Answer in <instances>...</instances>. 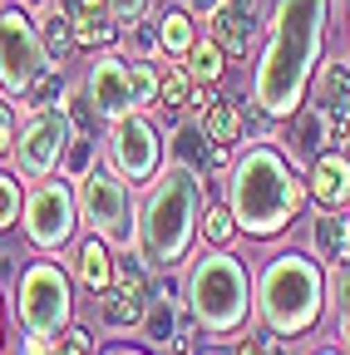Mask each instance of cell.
I'll return each mask as SVG.
<instances>
[{
	"mask_svg": "<svg viewBox=\"0 0 350 355\" xmlns=\"http://www.w3.org/2000/svg\"><path fill=\"white\" fill-rule=\"evenodd\" d=\"M55 60L45 55V40H40V25L25 6L0 10V89L15 99H25L35 79L45 74Z\"/></svg>",
	"mask_w": 350,
	"mask_h": 355,
	"instance_id": "cell-9",
	"label": "cell"
},
{
	"mask_svg": "<svg viewBox=\"0 0 350 355\" xmlns=\"http://www.w3.org/2000/svg\"><path fill=\"white\" fill-rule=\"evenodd\" d=\"M84 94L94 99L99 119H128V114H143L158 104V69L143 60H123L114 50H104L89 74H84Z\"/></svg>",
	"mask_w": 350,
	"mask_h": 355,
	"instance_id": "cell-6",
	"label": "cell"
},
{
	"mask_svg": "<svg viewBox=\"0 0 350 355\" xmlns=\"http://www.w3.org/2000/svg\"><path fill=\"white\" fill-rule=\"evenodd\" d=\"M306 193H311L326 212L350 202V158L345 153H321L311 163V178H306Z\"/></svg>",
	"mask_w": 350,
	"mask_h": 355,
	"instance_id": "cell-15",
	"label": "cell"
},
{
	"mask_svg": "<svg viewBox=\"0 0 350 355\" xmlns=\"http://www.w3.org/2000/svg\"><path fill=\"white\" fill-rule=\"evenodd\" d=\"M128 50H139V55H158V30H143V20H134L128 25Z\"/></svg>",
	"mask_w": 350,
	"mask_h": 355,
	"instance_id": "cell-34",
	"label": "cell"
},
{
	"mask_svg": "<svg viewBox=\"0 0 350 355\" xmlns=\"http://www.w3.org/2000/svg\"><path fill=\"white\" fill-rule=\"evenodd\" d=\"M64 94H69V89H64V79H60V64H50L45 74H40L35 79V89H30V94H25V114H35V109H60L64 104Z\"/></svg>",
	"mask_w": 350,
	"mask_h": 355,
	"instance_id": "cell-27",
	"label": "cell"
},
{
	"mask_svg": "<svg viewBox=\"0 0 350 355\" xmlns=\"http://www.w3.org/2000/svg\"><path fill=\"white\" fill-rule=\"evenodd\" d=\"M331 153H345L350 158V114H335L331 119Z\"/></svg>",
	"mask_w": 350,
	"mask_h": 355,
	"instance_id": "cell-37",
	"label": "cell"
},
{
	"mask_svg": "<svg viewBox=\"0 0 350 355\" xmlns=\"http://www.w3.org/2000/svg\"><path fill=\"white\" fill-rule=\"evenodd\" d=\"M148 316V296L128 291V286H104L99 291V321L109 331H139Z\"/></svg>",
	"mask_w": 350,
	"mask_h": 355,
	"instance_id": "cell-21",
	"label": "cell"
},
{
	"mask_svg": "<svg viewBox=\"0 0 350 355\" xmlns=\"http://www.w3.org/2000/svg\"><path fill=\"white\" fill-rule=\"evenodd\" d=\"M79 222L89 227L94 237H104L119 252H134L139 247V217H134V198H128V183L114 168H89L79 178Z\"/></svg>",
	"mask_w": 350,
	"mask_h": 355,
	"instance_id": "cell-7",
	"label": "cell"
},
{
	"mask_svg": "<svg viewBox=\"0 0 350 355\" xmlns=\"http://www.w3.org/2000/svg\"><path fill=\"white\" fill-rule=\"evenodd\" d=\"M345 25H350V0H345Z\"/></svg>",
	"mask_w": 350,
	"mask_h": 355,
	"instance_id": "cell-47",
	"label": "cell"
},
{
	"mask_svg": "<svg viewBox=\"0 0 350 355\" xmlns=\"http://www.w3.org/2000/svg\"><path fill=\"white\" fill-rule=\"evenodd\" d=\"M207 35L222 44L227 55H252V40H256V20H252V6H242V0H227V6H217L207 15Z\"/></svg>",
	"mask_w": 350,
	"mask_h": 355,
	"instance_id": "cell-14",
	"label": "cell"
},
{
	"mask_svg": "<svg viewBox=\"0 0 350 355\" xmlns=\"http://www.w3.org/2000/svg\"><path fill=\"white\" fill-rule=\"evenodd\" d=\"M242 6H252V0H242Z\"/></svg>",
	"mask_w": 350,
	"mask_h": 355,
	"instance_id": "cell-49",
	"label": "cell"
},
{
	"mask_svg": "<svg viewBox=\"0 0 350 355\" xmlns=\"http://www.w3.org/2000/svg\"><path fill=\"white\" fill-rule=\"evenodd\" d=\"M331 301H335L340 316H350V266H340V272L331 277Z\"/></svg>",
	"mask_w": 350,
	"mask_h": 355,
	"instance_id": "cell-36",
	"label": "cell"
},
{
	"mask_svg": "<svg viewBox=\"0 0 350 355\" xmlns=\"http://www.w3.org/2000/svg\"><path fill=\"white\" fill-rule=\"evenodd\" d=\"M20 355H55V340H50V336H25Z\"/></svg>",
	"mask_w": 350,
	"mask_h": 355,
	"instance_id": "cell-38",
	"label": "cell"
},
{
	"mask_svg": "<svg viewBox=\"0 0 350 355\" xmlns=\"http://www.w3.org/2000/svg\"><path fill=\"white\" fill-rule=\"evenodd\" d=\"M321 355H340V350H321Z\"/></svg>",
	"mask_w": 350,
	"mask_h": 355,
	"instance_id": "cell-48",
	"label": "cell"
},
{
	"mask_svg": "<svg viewBox=\"0 0 350 355\" xmlns=\"http://www.w3.org/2000/svg\"><path fill=\"white\" fill-rule=\"evenodd\" d=\"M183 6H188L193 15H202V20H207V15H212L217 6H227V0H183Z\"/></svg>",
	"mask_w": 350,
	"mask_h": 355,
	"instance_id": "cell-39",
	"label": "cell"
},
{
	"mask_svg": "<svg viewBox=\"0 0 350 355\" xmlns=\"http://www.w3.org/2000/svg\"><path fill=\"white\" fill-rule=\"evenodd\" d=\"M50 340H55V355H94V336L84 326H74V321L60 336H50Z\"/></svg>",
	"mask_w": 350,
	"mask_h": 355,
	"instance_id": "cell-32",
	"label": "cell"
},
{
	"mask_svg": "<svg viewBox=\"0 0 350 355\" xmlns=\"http://www.w3.org/2000/svg\"><path fill=\"white\" fill-rule=\"evenodd\" d=\"M311 104H321L331 119L350 114V60H321L311 79Z\"/></svg>",
	"mask_w": 350,
	"mask_h": 355,
	"instance_id": "cell-19",
	"label": "cell"
},
{
	"mask_svg": "<svg viewBox=\"0 0 350 355\" xmlns=\"http://www.w3.org/2000/svg\"><path fill=\"white\" fill-rule=\"evenodd\" d=\"M237 355H261V340H242V345H237Z\"/></svg>",
	"mask_w": 350,
	"mask_h": 355,
	"instance_id": "cell-41",
	"label": "cell"
},
{
	"mask_svg": "<svg viewBox=\"0 0 350 355\" xmlns=\"http://www.w3.org/2000/svg\"><path fill=\"white\" fill-rule=\"evenodd\" d=\"M168 158H173V163H188V168H198V173H212V168H227V163H232L227 148L207 144V133H202L198 123H178V128H173Z\"/></svg>",
	"mask_w": 350,
	"mask_h": 355,
	"instance_id": "cell-16",
	"label": "cell"
},
{
	"mask_svg": "<svg viewBox=\"0 0 350 355\" xmlns=\"http://www.w3.org/2000/svg\"><path fill=\"white\" fill-rule=\"evenodd\" d=\"M326 148H331V114L321 104H301L291 114V153L316 163Z\"/></svg>",
	"mask_w": 350,
	"mask_h": 355,
	"instance_id": "cell-18",
	"label": "cell"
},
{
	"mask_svg": "<svg viewBox=\"0 0 350 355\" xmlns=\"http://www.w3.org/2000/svg\"><path fill=\"white\" fill-rule=\"evenodd\" d=\"M183 69L193 74V84H217L222 69H227V50L212 35H198V44L188 50V60H183Z\"/></svg>",
	"mask_w": 350,
	"mask_h": 355,
	"instance_id": "cell-24",
	"label": "cell"
},
{
	"mask_svg": "<svg viewBox=\"0 0 350 355\" xmlns=\"http://www.w3.org/2000/svg\"><path fill=\"white\" fill-rule=\"evenodd\" d=\"M15 139H20V133H15V109L0 99V158L15 153Z\"/></svg>",
	"mask_w": 350,
	"mask_h": 355,
	"instance_id": "cell-35",
	"label": "cell"
},
{
	"mask_svg": "<svg viewBox=\"0 0 350 355\" xmlns=\"http://www.w3.org/2000/svg\"><path fill=\"white\" fill-rule=\"evenodd\" d=\"M345 266H350V217H345Z\"/></svg>",
	"mask_w": 350,
	"mask_h": 355,
	"instance_id": "cell-42",
	"label": "cell"
},
{
	"mask_svg": "<svg viewBox=\"0 0 350 355\" xmlns=\"http://www.w3.org/2000/svg\"><path fill=\"white\" fill-rule=\"evenodd\" d=\"M60 109H64V119H69V128H74V133H94V123H99V109H94V99L84 94V89H69Z\"/></svg>",
	"mask_w": 350,
	"mask_h": 355,
	"instance_id": "cell-29",
	"label": "cell"
},
{
	"mask_svg": "<svg viewBox=\"0 0 350 355\" xmlns=\"http://www.w3.org/2000/svg\"><path fill=\"white\" fill-rule=\"evenodd\" d=\"M188 311L212 336L242 331L247 316H252V277H247L242 257H232L222 247H207L202 257H193V266H188Z\"/></svg>",
	"mask_w": 350,
	"mask_h": 355,
	"instance_id": "cell-5",
	"label": "cell"
},
{
	"mask_svg": "<svg viewBox=\"0 0 350 355\" xmlns=\"http://www.w3.org/2000/svg\"><path fill=\"white\" fill-rule=\"evenodd\" d=\"M109 10H114L119 25H134V20H143L153 10V0H109Z\"/></svg>",
	"mask_w": 350,
	"mask_h": 355,
	"instance_id": "cell-33",
	"label": "cell"
},
{
	"mask_svg": "<svg viewBox=\"0 0 350 355\" xmlns=\"http://www.w3.org/2000/svg\"><path fill=\"white\" fill-rule=\"evenodd\" d=\"M202 173L188 163H168L139 207V257L153 272H173L178 261H188L198 222H202Z\"/></svg>",
	"mask_w": 350,
	"mask_h": 355,
	"instance_id": "cell-3",
	"label": "cell"
},
{
	"mask_svg": "<svg viewBox=\"0 0 350 355\" xmlns=\"http://www.w3.org/2000/svg\"><path fill=\"white\" fill-rule=\"evenodd\" d=\"M261 355H291L286 336H267V340H261Z\"/></svg>",
	"mask_w": 350,
	"mask_h": 355,
	"instance_id": "cell-40",
	"label": "cell"
},
{
	"mask_svg": "<svg viewBox=\"0 0 350 355\" xmlns=\"http://www.w3.org/2000/svg\"><path fill=\"white\" fill-rule=\"evenodd\" d=\"M311 252H316V261H340L345 266V217L321 212L311 222Z\"/></svg>",
	"mask_w": 350,
	"mask_h": 355,
	"instance_id": "cell-25",
	"label": "cell"
},
{
	"mask_svg": "<svg viewBox=\"0 0 350 355\" xmlns=\"http://www.w3.org/2000/svg\"><path fill=\"white\" fill-rule=\"evenodd\" d=\"M306 198H311L306 178L291 168V158L272 139L252 144L247 153H237L227 163V207L237 217V232H247L256 242L286 232L301 217Z\"/></svg>",
	"mask_w": 350,
	"mask_h": 355,
	"instance_id": "cell-2",
	"label": "cell"
},
{
	"mask_svg": "<svg viewBox=\"0 0 350 355\" xmlns=\"http://www.w3.org/2000/svg\"><path fill=\"white\" fill-rule=\"evenodd\" d=\"M104 158L109 168L134 188H148L153 178L163 173V158H168V144L163 133L143 119V114H128V119H114L109 123V139H104Z\"/></svg>",
	"mask_w": 350,
	"mask_h": 355,
	"instance_id": "cell-10",
	"label": "cell"
},
{
	"mask_svg": "<svg viewBox=\"0 0 350 355\" xmlns=\"http://www.w3.org/2000/svg\"><path fill=\"white\" fill-rule=\"evenodd\" d=\"M326 15L331 0H277L267 20V44L252 69V104L267 119H291L306 104L326 50Z\"/></svg>",
	"mask_w": 350,
	"mask_h": 355,
	"instance_id": "cell-1",
	"label": "cell"
},
{
	"mask_svg": "<svg viewBox=\"0 0 350 355\" xmlns=\"http://www.w3.org/2000/svg\"><path fill=\"white\" fill-rule=\"evenodd\" d=\"M64 10L74 20V40L84 50H109L119 40V20L109 10V0H64Z\"/></svg>",
	"mask_w": 350,
	"mask_h": 355,
	"instance_id": "cell-13",
	"label": "cell"
},
{
	"mask_svg": "<svg viewBox=\"0 0 350 355\" xmlns=\"http://www.w3.org/2000/svg\"><path fill=\"white\" fill-rule=\"evenodd\" d=\"M74 139V128L64 119V109H35L25 114V128L15 139V173L40 183V178H55V168L64 163V148Z\"/></svg>",
	"mask_w": 350,
	"mask_h": 355,
	"instance_id": "cell-12",
	"label": "cell"
},
{
	"mask_svg": "<svg viewBox=\"0 0 350 355\" xmlns=\"http://www.w3.org/2000/svg\"><path fill=\"white\" fill-rule=\"evenodd\" d=\"M0 336H6V306H0Z\"/></svg>",
	"mask_w": 350,
	"mask_h": 355,
	"instance_id": "cell-46",
	"label": "cell"
},
{
	"mask_svg": "<svg viewBox=\"0 0 350 355\" xmlns=\"http://www.w3.org/2000/svg\"><path fill=\"white\" fill-rule=\"evenodd\" d=\"M104 355H148V350H104Z\"/></svg>",
	"mask_w": 350,
	"mask_h": 355,
	"instance_id": "cell-43",
	"label": "cell"
},
{
	"mask_svg": "<svg viewBox=\"0 0 350 355\" xmlns=\"http://www.w3.org/2000/svg\"><path fill=\"white\" fill-rule=\"evenodd\" d=\"M60 168H64V173L74 178V183H79V178L94 168V133H74L69 148H64V163H60Z\"/></svg>",
	"mask_w": 350,
	"mask_h": 355,
	"instance_id": "cell-30",
	"label": "cell"
},
{
	"mask_svg": "<svg viewBox=\"0 0 350 355\" xmlns=\"http://www.w3.org/2000/svg\"><path fill=\"white\" fill-rule=\"evenodd\" d=\"M20 222H25L30 247H40V252H60V247L74 237V227H79V198H74V188L60 183V178H40L35 193L25 198Z\"/></svg>",
	"mask_w": 350,
	"mask_h": 355,
	"instance_id": "cell-11",
	"label": "cell"
},
{
	"mask_svg": "<svg viewBox=\"0 0 350 355\" xmlns=\"http://www.w3.org/2000/svg\"><path fill=\"white\" fill-rule=\"evenodd\" d=\"M198 128L207 133V144H217V148H232V144H242L247 119H242V109H237L227 94H207V104L198 109Z\"/></svg>",
	"mask_w": 350,
	"mask_h": 355,
	"instance_id": "cell-17",
	"label": "cell"
},
{
	"mask_svg": "<svg viewBox=\"0 0 350 355\" xmlns=\"http://www.w3.org/2000/svg\"><path fill=\"white\" fill-rule=\"evenodd\" d=\"M198 232L207 237V247H227V242H232V232H237L232 207H222V202H202V222H198Z\"/></svg>",
	"mask_w": 350,
	"mask_h": 355,
	"instance_id": "cell-28",
	"label": "cell"
},
{
	"mask_svg": "<svg viewBox=\"0 0 350 355\" xmlns=\"http://www.w3.org/2000/svg\"><path fill=\"white\" fill-rule=\"evenodd\" d=\"M326 306V272L306 252H277L256 277V321L272 336H306Z\"/></svg>",
	"mask_w": 350,
	"mask_h": 355,
	"instance_id": "cell-4",
	"label": "cell"
},
{
	"mask_svg": "<svg viewBox=\"0 0 350 355\" xmlns=\"http://www.w3.org/2000/svg\"><path fill=\"white\" fill-rule=\"evenodd\" d=\"M153 30H158V50L173 55V60H188V50L198 44V25H193V10H188V6L163 10Z\"/></svg>",
	"mask_w": 350,
	"mask_h": 355,
	"instance_id": "cell-23",
	"label": "cell"
},
{
	"mask_svg": "<svg viewBox=\"0 0 350 355\" xmlns=\"http://www.w3.org/2000/svg\"><path fill=\"white\" fill-rule=\"evenodd\" d=\"M25 212V193L15 183V173H0V232L15 227V217Z\"/></svg>",
	"mask_w": 350,
	"mask_h": 355,
	"instance_id": "cell-31",
	"label": "cell"
},
{
	"mask_svg": "<svg viewBox=\"0 0 350 355\" xmlns=\"http://www.w3.org/2000/svg\"><path fill=\"white\" fill-rule=\"evenodd\" d=\"M202 355H237V350H217V345H212V350H202Z\"/></svg>",
	"mask_w": 350,
	"mask_h": 355,
	"instance_id": "cell-45",
	"label": "cell"
},
{
	"mask_svg": "<svg viewBox=\"0 0 350 355\" xmlns=\"http://www.w3.org/2000/svg\"><path fill=\"white\" fill-rule=\"evenodd\" d=\"M35 25H40V40H45V55L55 60V64H64L74 50H79V40H74V20H69V10H64V0L60 6H40L35 10Z\"/></svg>",
	"mask_w": 350,
	"mask_h": 355,
	"instance_id": "cell-22",
	"label": "cell"
},
{
	"mask_svg": "<svg viewBox=\"0 0 350 355\" xmlns=\"http://www.w3.org/2000/svg\"><path fill=\"white\" fill-rule=\"evenodd\" d=\"M15 311L25 336H60L74 321V277L50 257L30 261L15 282Z\"/></svg>",
	"mask_w": 350,
	"mask_h": 355,
	"instance_id": "cell-8",
	"label": "cell"
},
{
	"mask_svg": "<svg viewBox=\"0 0 350 355\" xmlns=\"http://www.w3.org/2000/svg\"><path fill=\"white\" fill-rule=\"evenodd\" d=\"M193 74L183 69V64H173L168 74H158V104L163 109H173V114H178V109H193Z\"/></svg>",
	"mask_w": 350,
	"mask_h": 355,
	"instance_id": "cell-26",
	"label": "cell"
},
{
	"mask_svg": "<svg viewBox=\"0 0 350 355\" xmlns=\"http://www.w3.org/2000/svg\"><path fill=\"white\" fill-rule=\"evenodd\" d=\"M74 282L84 286V291H104V286H114V252H109V242L104 237H84L79 242V252H74Z\"/></svg>",
	"mask_w": 350,
	"mask_h": 355,
	"instance_id": "cell-20",
	"label": "cell"
},
{
	"mask_svg": "<svg viewBox=\"0 0 350 355\" xmlns=\"http://www.w3.org/2000/svg\"><path fill=\"white\" fill-rule=\"evenodd\" d=\"M20 6H25V10H40V6H45V0H20Z\"/></svg>",
	"mask_w": 350,
	"mask_h": 355,
	"instance_id": "cell-44",
	"label": "cell"
}]
</instances>
